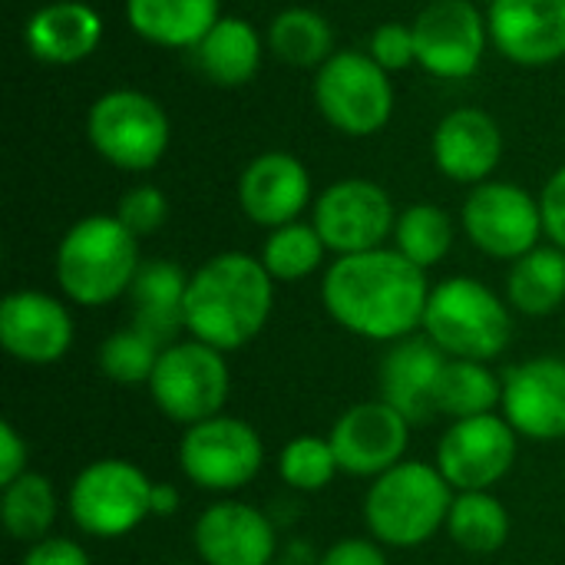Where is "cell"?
<instances>
[{"label":"cell","instance_id":"6da1fadb","mask_svg":"<svg viewBox=\"0 0 565 565\" xmlns=\"http://www.w3.org/2000/svg\"><path fill=\"white\" fill-rule=\"evenodd\" d=\"M430 288L424 268L384 245L334 258L321 275V305L348 334L391 348L420 334Z\"/></svg>","mask_w":565,"mask_h":565},{"label":"cell","instance_id":"7a4b0ae2","mask_svg":"<svg viewBox=\"0 0 565 565\" xmlns=\"http://www.w3.org/2000/svg\"><path fill=\"white\" fill-rule=\"evenodd\" d=\"M275 278L258 255L218 252L189 271L185 334L222 354L248 348L271 321Z\"/></svg>","mask_w":565,"mask_h":565},{"label":"cell","instance_id":"3957f363","mask_svg":"<svg viewBox=\"0 0 565 565\" xmlns=\"http://www.w3.org/2000/svg\"><path fill=\"white\" fill-rule=\"evenodd\" d=\"M139 268V238L116 215H86L73 222L53 255L60 295L89 311L129 298Z\"/></svg>","mask_w":565,"mask_h":565},{"label":"cell","instance_id":"277c9868","mask_svg":"<svg viewBox=\"0 0 565 565\" xmlns=\"http://www.w3.org/2000/svg\"><path fill=\"white\" fill-rule=\"evenodd\" d=\"M457 490L444 480L437 463L401 460L387 473L374 477L361 513L367 536L387 550H417L447 530V516Z\"/></svg>","mask_w":565,"mask_h":565},{"label":"cell","instance_id":"5b68a950","mask_svg":"<svg viewBox=\"0 0 565 565\" xmlns=\"http://www.w3.org/2000/svg\"><path fill=\"white\" fill-rule=\"evenodd\" d=\"M420 331L447 358L490 364L513 341V308L487 281L450 275L430 288Z\"/></svg>","mask_w":565,"mask_h":565},{"label":"cell","instance_id":"8992f818","mask_svg":"<svg viewBox=\"0 0 565 565\" xmlns=\"http://www.w3.org/2000/svg\"><path fill=\"white\" fill-rule=\"evenodd\" d=\"M152 487L132 460H89L66 487V516L89 540L129 536L152 516Z\"/></svg>","mask_w":565,"mask_h":565},{"label":"cell","instance_id":"52a82bcc","mask_svg":"<svg viewBox=\"0 0 565 565\" xmlns=\"http://www.w3.org/2000/svg\"><path fill=\"white\" fill-rule=\"evenodd\" d=\"M146 391L156 411L185 430L225 414L232 394V367L228 358L212 344L179 338L162 348Z\"/></svg>","mask_w":565,"mask_h":565},{"label":"cell","instance_id":"ba28073f","mask_svg":"<svg viewBox=\"0 0 565 565\" xmlns=\"http://www.w3.org/2000/svg\"><path fill=\"white\" fill-rule=\"evenodd\" d=\"M93 152L122 172L156 169L172 142V122L162 103L142 89H109L86 113Z\"/></svg>","mask_w":565,"mask_h":565},{"label":"cell","instance_id":"9c48e42d","mask_svg":"<svg viewBox=\"0 0 565 565\" xmlns=\"http://www.w3.org/2000/svg\"><path fill=\"white\" fill-rule=\"evenodd\" d=\"M175 457L182 477L195 490L212 497H235L265 470V440L248 420L218 414L185 427Z\"/></svg>","mask_w":565,"mask_h":565},{"label":"cell","instance_id":"30bf717a","mask_svg":"<svg viewBox=\"0 0 565 565\" xmlns=\"http://www.w3.org/2000/svg\"><path fill=\"white\" fill-rule=\"evenodd\" d=\"M315 106L324 122L351 139L381 132L397 106L394 79L367 50H338L315 76Z\"/></svg>","mask_w":565,"mask_h":565},{"label":"cell","instance_id":"8fae6325","mask_svg":"<svg viewBox=\"0 0 565 565\" xmlns=\"http://www.w3.org/2000/svg\"><path fill=\"white\" fill-rule=\"evenodd\" d=\"M460 225L480 255L510 265L540 248V238L546 235L540 195L503 179H490L470 189L460 209Z\"/></svg>","mask_w":565,"mask_h":565},{"label":"cell","instance_id":"7c38bea8","mask_svg":"<svg viewBox=\"0 0 565 565\" xmlns=\"http://www.w3.org/2000/svg\"><path fill=\"white\" fill-rule=\"evenodd\" d=\"M397 215L387 189L361 175L331 182L311 205V225L334 258L384 248L394 238Z\"/></svg>","mask_w":565,"mask_h":565},{"label":"cell","instance_id":"4fadbf2b","mask_svg":"<svg viewBox=\"0 0 565 565\" xmlns=\"http://www.w3.org/2000/svg\"><path fill=\"white\" fill-rule=\"evenodd\" d=\"M520 434L503 414H483L467 420H450L437 440L434 463L457 493L493 490L516 467Z\"/></svg>","mask_w":565,"mask_h":565},{"label":"cell","instance_id":"5bb4252c","mask_svg":"<svg viewBox=\"0 0 565 565\" xmlns=\"http://www.w3.org/2000/svg\"><path fill=\"white\" fill-rule=\"evenodd\" d=\"M417 66L440 79H467L490 46V23L477 0H430L414 17Z\"/></svg>","mask_w":565,"mask_h":565},{"label":"cell","instance_id":"9a60e30c","mask_svg":"<svg viewBox=\"0 0 565 565\" xmlns=\"http://www.w3.org/2000/svg\"><path fill=\"white\" fill-rule=\"evenodd\" d=\"M411 420L397 414L391 404L377 401H358L348 411L338 414V420L328 430V440L334 447V457L341 463V473L358 480H374L407 460L411 447Z\"/></svg>","mask_w":565,"mask_h":565},{"label":"cell","instance_id":"2e32d148","mask_svg":"<svg viewBox=\"0 0 565 565\" xmlns=\"http://www.w3.org/2000/svg\"><path fill=\"white\" fill-rule=\"evenodd\" d=\"M192 550L202 565H271L278 523L255 503L218 497L192 523Z\"/></svg>","mask_w":565,"mask_h":565},{"label":"cell","instance_id":"e0dca14e","mask_svg":"<svg viewBox=\"0 0 565 565\" xmlns=\"http://www.w3.org/2000/svg\"><path fill=\"white\" fill-rule=\"evenodd\" d=\"M76 338L73 315L63 298L40 288H17L0 301V344L26 367L60 364Z\"/></svg>","mask_w":565,"mask_h":565},{"label":"cell","instance_id":"ac0fdd59","mask_svg":"<svg viewBox=\"0 0 565 565\" xmlns=\"http://www.w3.org/2000/svg\"><path fill=\"white\" fill-rule=\"evenodd\" d=\"M500 414L520 440H565V358L540 354L507 367Z\"/></svg>","mask_w":565,"mask_h":565},{"label":"cell","instance_id":"d6986e66","mask_svg":"<svg viewBox=\"0 0 565 565\" xmlns=\"http://www.w3.org/2000/svg\"><path fill=\"white\" fill-rule=\"evenodd\" d=\"M238 209L258 228H278L298 222L305 209L315 205L311 172L291 152L271 149L255 156L238 175Z\"/></svg>","mask_w":565,"mask_h":565},{"label":"cell","instance_id":"ffe728a7","mask_svg":"<svg viewBox=\"0 0 565 565\" xmlns=\"http://www.w3.org/2000/svg\"><path fill=\"white\" fill-rule=\"evenodd\" d=\"M490 43L516 66L565 60V0H490Z\"/></svg>","mask_w":565,"mask_h":565},{"label":"cell","instance_id":"44dd1931","mask_svg":"<svg viewBox=\"0 0 565 565\" xmlns=\"http://www.w3.org/2000/svg\"><path fill=\"white\" fill-rule=\"evenodd\" d=\"M503 129L500 122L477 106H460L450 109L430 139V152H434V166L440 169V175H447L450 182L460 185H480L490 182L497 166L503 162Z\"/></svg>","mask_w":565,"mask_h":565},{"label":"cell","instance_id":"7402d4cb","mask_svg":"<svg viewBox=\"0 0 565 565\" xmlns=\"http://www.w3.org/2000/svg\"><path fill=\"white\" fill-rule=\"evenodd\" d=\"M447 354L420 331L387 348L377 374L381 401L404 414L414 427L437 417V381L444 374Z\"/></svg>","mask_w":565,"mask_h":565},{"label":"cell","instance_id":"603a6c76","mask_svg":"<svg viewBox=\"0 0 565 565\" xmlns=\"http://www.w3.org/2000/svg\"><path fill=\"white\" fill-rule=\"evenodd\" d=\"M103 17L83 0H53L36 7L23 23L30 56L50 66H73L89 60L103 43Z\"/></svg>","mask_w":565,"mask_h":565},{"label":"cell","instance_id":"cb8c5ba5","mask_svg":"<svg viewBox=\"0 0 565 565\" xmlns=\"http://www.w3.org/2000/svg\"><path fill=\"white\" fill-rule=\"evenodd\" d=\"M185 288H189V271L169 258H152L142 262L132 288H129V305H132V324L156 338L162 348L179 341L185 331Z\"/></svg>","mask_w":565,"mask_h":565},{"label":"cell","instance_id":"d4e9b609","mask_svg":"<svg viewBox=\"0 0 565 565\" xmlns=\"http://www.w3.org/2000/svg\"><path fill=\"white\" fill-rule=\"evenodd\" d=\"M222 17V0H126L132 33L162 50H195Z\"/></svg>","mask_w":565,"mask_h":565},{"label":"cell","instance_id":"484cf974","mask_svg":"<svg viewBox=\"0 0 565 565\" xmlns=\"http://www.w3.org/2000/svg\"><path fill=\"white\" fill-rule=\"evenodd\" d=\"M265 43L268 40H262L258 26L252 20L222 17L202 36V43L192 53H195V66L202 70V76L209 83L235 89V86H245V83H252L258 76Z\"/></svg>","mask_w":565,"mask_h":565},{"label":"cell","instance_id":"4316f807","mask_svg":"<svg viewBox=\"0 0 565 565\" xmlns=\"http://www.w3.org/2000/svg\"><path fill=\"white\" fill-rule=\"evenodd\" d=\"M507 301L516 315L550 318L565 305V252L540 245L516 258L507 275Z\"/></svg>","mask_w":565,"mask_h":565},{"label":"cell","instance_id":"83f0119b","mask_svg":"<svg viewBox=\"0 0 565 565\" xmlns=\"http://www.w3.org/2000/svg\"><path fill=\"white\" fill-rule=\"evenodd\" d=\"M437 414L450 420L500 414L503 404V377L483 361L447 358L444 374L437 381Z\"/></svg>","mask_w":565,"mask_h":565},{"label":"cell","instance_id":"f1b7e54d","mask_svg":"<svg viewBox=\"0 0 565 565\" xmlns=\"http://www.w3.org/2000/svg\"><path fill=\"white\" fill-rule=\"evenodd\" d=\"M510 526V510L493 490H470L454 497L444 533L470 556H493L507 546Z\"/></svg>","mask_w":565,"mask_h":565},{"label":"cell","instance_id":"f546056e","mask_svg":"<svg viewBox=\"0 0 565 565\" xmlns=\"http://www.w3.org/2000/svg\"><path fill=\"white\" fill-rule=\"evenodd\" d=\"M265 40L281 63L301 70H318L338 53L328 17H321L311 7H285L281 13H275Z\"/></svg>","mask_w":565,"mask_h":565},{"label":"cell","instance_id":"4dcf8cb0","mask_svg":"<svg viewBox=\"0 0 565 565\" xmlns=\"http://www.w3.org/2000/svg\"><path fill=\"white\" fill-rule=\"evenodd\" d=\"M56 516H60V497L43 473L30 470L20 480L0 487V520L10 540L33 546L53 536Z\"/></svg>","mask_w":565,"mask_h":565},{"label":"cell","instance_id":"1f68e13d","mask_svg":"<svg viewBox=\"0 0 565 565\" xmlns=\"http://www.w3.org/2000/svg\"><path fill=\"white\" fill-rule=\"evenodd\" d=\"M454 238H457V228L447 209H440L437 202H414L397 215L391 242L407 262L430 271L450 255Z\"/></svg>","mask_w":565,"mask_h":565},{"label":"cell","instance_id":"d6a6232c","mask_svg":"<svg viewBox=\"0 0 565 565\" xmlns=\"http://www.w3.org/2000/svg\"><path fill=\"white\" fill-rule=\"evenodd\" d=\"M324 255H328L324 238L318 235V228L311 222H301V218L271 228L258 252V258H262L265 271L275 278V285H295V281L311 278L324 265Z\"/></svg>","mask_w":565,"mask_h":565},{"label":"cell","instance_id":"836d02e7","mask_svg":"<svg viewBox=\"0 0 565 565\" xmlns=\"http://www.w3.org/2000/svg\"><path fill=\"white\" fill-rule=\"evenodd\" d=\"M162 354V344L139 331L136 324L113 331L99 348H96V367L106 381L119 387H146L156 361Z\"/></svg>","mask_w":565,"mask_h":565},{"label":"cell","instance_id":"e575fe53","mask_svg":"<svg viewBox=\"0 0 565 565\" xmlns=\"http://www.w3.org/2000/svg\"><path fill=\"white\" fill-rule=\"evenodd\" d=\"M278 480L291 490V493H321L334 483V477L341 473V463L334 457V447L328 437L318 434H301L291 437L281 450H278Z\"/></svg>","mask_w":565,"mask_h":565},{"label":"cell","instance_id":"d590c367","mask_svg":"<svg viewBox=\"0 0 565 565\" xmlns=\"http://www.w3.org/2000/svg\"><path fill=\"white\" fill-rule=\"evenodd\" d=\"M116 218L136 238L156 235L169 222V199L159 185H132L122 192V199L116 205Z\"/></svg>","mask_w":565,"mask_h":565},{"label":"cell","instance_id":"8d00e7d4","mask_svg":"<svg viewBox=\"0 0 565 565\" xmlns=\"http://www.w3.org/2000/svg\"><path fill=\"white\" fill-rule=\"evenodd\" d=\"M367 56H371L381 70H387V73H397V70L414 66V63H417L414 26H411V23H397V20L381 23V26L371 33Z\"/></svg>","mask_w":565,"mask_h":565},{"label":"cell","instance_id":"74e56055","mask_svg":"<svg viewBox=\"0 0 565 565\" xmlns=\"http://www.w3.org/2000/svg\"><path fill=\"white\" fill-rule=\"evenodd\" d=\"M384 550L387 546H381L374 536H344L334 540L315 565H391Z\"/></svg>","mask_w":565,"mask_h":565},{"label":"cell","instance_id":"f35d334b","mask_svg":"<svg viewBox=\"0 0 565 565\" xmlns=\"http://www.w3.org/2000/svg\"><path fill=\"white\" fill-rule=\"evenodd\" d=\"M20 565H93L83 543L70 536H46L33 546H26Z\"/></svg>","mask_w":565,"mask_h":565},{"label":"cell","instance_id":"ab89813d","mask_svg":"<svg viewBox=\"0 0 565 565\" xmlns=\"http://www.w3.org/2000/svg\"><path fill=\"white\" fill-rule=\"evenodd\" d=\"M540 209H543V232L550 245L565 252V166L546 179L540 192Z\"/></svg>","mask_w":565,"mask_h":565},{"label":"cell","instance_id":"60d3db41","mask_svg":"<svg viewBox=\"0 0 565 565\" xmlns=\"http://www.w3.org/2000/svg\"><path fill=\"white\" fill-rule=\"evenodd\" d=\"M23 473H30V444L10 420H3L0 424V487L20 480Z\"/></svg>","mask_w":565,"mask_h":565},{"label":"cell","instance_id":"b9f144b4","mask_svg":"<svg viewBox=\"0 0 565 565\" xmlns=\"http://www.w3.org/2000/svg\"><path fill=\"white\" fill-rule=\"evenodd\" d=\"M179 507H182V493L175 483H156L152 487V516L169 520L179 513Z\"/></svg>","mask_w":565,"mask_h":565},{"label":"cell","instance_id":"7bdbcfd3","mask_svg":"<svg viewBox=\"0 0 565 565\" xmlns=\"http://www.w3.org/2000/svg\"><path fill=\"white\" fill-rule=\"evenodd\" d=\"M271 565H298V563H288V559H285V563H278V559H275V563Z\"/></svg>","mask_w":565,"mask_h":565}]
</instances>
